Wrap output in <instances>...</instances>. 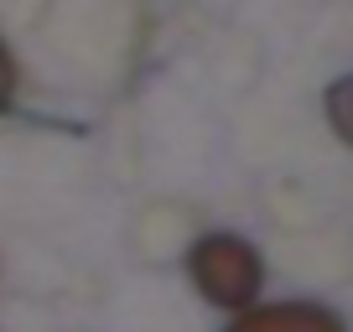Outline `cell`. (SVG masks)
Instances as JSON below:
<instances>
[{
  "label": "cell",
  "mask_w": 353,
  "mask_h": 332,
  "mask_svg": "<svg viewBox=\"0 0 353 332\" xmlns=\"http://www.w3.org/2000/svg\"><path fill=\"white\" fill-rule=\"evenodd\" d=\"M11 99H16V57L0 42V110H11Z\"/></svg>",
  "instance_id": "cell-4"
},
{
  "label": "cell",
  "mask_w": 353,
  "mask_h": 332,
  "mask_svg": "<svg viewBox=\"0 0 353 332\" xmlns=\"http://www.w3.org/2000/svg\"><path fill=\"white\" fill-rule=\"evenodd\" d=\"M188 276H192V286H198L213 307L244 311V307H254V296H260L265 265H260V255H254L239 234H208V239L192 244Z\"/></svg>",
  "instance_id": "cell-1"
},
{
  "label": "cell",
  "mask_w": 353,
  "mask_h": 332,
  "mask_svg": "<svg viewBox=\"0 0 353 332\" xmlns=\"http://www.w3.org/2000/svg\"><path fill=\"white\" fill-rule=\"evenodd\" d=\"M229 332H348L338 311L317 307V301H276V307H244L239 322H229Z\"/></svg>",
  "instance_id": "cell-2"
},
{
  "label": "cell",
  "mask_w": 353,
  "mask_h": 332,
  "mask_svg": "<svg viewBox=\"0 0 353 332\" xmlns=\"http://www.w3.org/2000/svg\"><path fill=\"white\" fill-rule=\"evenodd\" d=\"M322 104H327V125H332V135L353 145V73H348V78H338V83L327 89V99H322Z\"/></svg>",
  "instance_id": "cell-3"
}]
</instances>
